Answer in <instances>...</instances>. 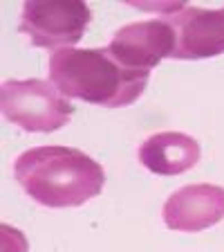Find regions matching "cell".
<instances>
[{
    "label": "cell",
    "mask_w": 224,
    "mask_h": 252,
    "mask_svg": "<svg viewBox=\"0 0 224 252\" xmlns=\"http://www.w3.org/2000/svg\"><path fill=\"white\" fill-rule=\"evenodd\" d=\"M202 158L198 140L186 133H155L139 147V162L157 176H179L193 169Z\"/></svg>",
    "instance_id": "cell-8"
},
{
    "label": "cell",
    "mask_w": 224,
    "mask_h": 252,
    "mask_svg": "<svg viewBox=\"0 0 224 252\" xmlns=\"http://www.w3.org/2000/svg\"><path fill=\"white\" fill-rule=\"evenodd\" d=\"M14 178L38 205L63 210L81 207L99 196L105 185V171L88 153L50 144L16 158Z\"/></svg>",
    "instance_id": "cell-1"
},
{
    "label": "cell",
    "mask_w": 224,
    "mask_h": 252,
    "mask_svg": "<svg viewBox=\"0 0 224 252\" xmlns=\"http://www.w3.org/2000/svg\"><path fill=\"white\" fill-rule=\"evenodd\" d=\"M90 21L92 11L85 2L29 0L23 5L18 30L27 34L31 45L58 52L81 41Z\"/></svg>",
    "instance_id": "cell-4"
},
{
    "label": "cell",
    "mask_w": 224,
    "mask_h": 252,
    "mask_svg": "<svg viewBox=\"0 0 224 252\" xmlns=\"http://www.w3.org/2000/svg\"><path fill=\"white\" fill-rule=\"evenodd\" d=\"M164 225L177 232H202L224 219V187L209 183L184 185L173 191L162 210Z\"/></svg>",
    "instance_id": "cell-6"
},
{
    "label": "cell",
    "mask_w": 224,
    "mask_h": 252,
    "mask_svg": "<svg viewBox=\"0 0 224 252\" xmlns=\"http://www.w3.org/2000/svg\"><path fill=\"white\" fill-rule=\"evenodd\" d=\"M175 45H177V36L171 23L166 18H157V21L124 25L121 30H117L105 50L124 68L150 72V68H155L162 59H173Z\"/></svg>",
    "instance_id": "cell-5"
},
{
    "label": "cell",
    "mask_w": 224,
    "mask_h": 252,
    "mask_svg": "<svg viewBox=\"0 0 224 252\" xmlns=\"http://www.w3.org/2000/svg\"><path fill=\"white\" fill-rule=\"evenodd\" d=\"M0 110L11 124L29 133H52L68 126L74 106L52 81L43 79H7L0 86Z\"/></svg>",
    "instance_id": "cell-3"
},
{
    "label": "cell",
    "mask_w": 224,
    "mask_h": 252,
    "mask_svg": "<svg viewBox=\"0 0 224 252\" xmlns=\"http://www.w3.org/2000/svg\"><path fill=\"white\" fill-rule=\"evenodd\" d=\"M150 72L128 70L101 50H58L50 57V81L72 99L88 101L105 108L130 106L146 90Z\"/></svg>",
    "instance_id": "cell-2"
},
{
    "label": "cell",
    "mask_w": 224,
    "mask_h": 252,
    "mask_svg": "<svg viewBox=\"0 0 224 252\" xmlns=\"http://www.w3.org/2000/svg\"><path fill=\"white\" fill-rule=\"evenodd\" d=\"M175 30L177 45L173 59H211L224 52V7H184L166 18Z\"/></svg>",
    "instance_id": "cell-7"
}]
</instances>
